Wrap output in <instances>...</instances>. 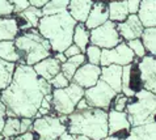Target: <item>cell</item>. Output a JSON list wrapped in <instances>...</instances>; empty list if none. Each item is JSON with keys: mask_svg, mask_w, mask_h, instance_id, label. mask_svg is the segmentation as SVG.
I'll return each mask as SVG.
<instances>
[{"mask_svg": "<svg viewBox=\"0 0 156 140\" xmlns=\"http://www.w3.org/2000/svg\"><path fill=\"white\" fill-rule=\"evenodd\" d=\"M33 119L34 118H20V134L32 130Z\"/></svg>", "mask_w": 156, "mask_h": 140, "instance_id": "8d00e7d4", "label": "cell"}, {"mask_svg": "<svg viewBox=\"0 0 156 140\" xmlns=\"http://www.w3.org/2000/svg\"><path fill=\"white\" fill-rule=\"evenodd\" d=\"M5 111H7L5 105H4L2 101H0V132H2L3 126H4V122H5V118H7Z\"/></svg>", "mask_w": 156, "mask_h": 140, "instance_id": "60d3db41", "label": "cell"}, {"mask_svg": "<svg viewBox=\"0 0 156 140\" xmlns=\"http://www.w3.org/2000/svg\"><path fill=\"white\" fill-rule=\"evenodd\" d=\"M67 131L72 135H84L92 140L108 136V110L88 106L75 109L67 115Z\"/></svg>", "mask_w": 156, "mask_h": 140, "instance_id": "7a4b0ae2", "label": "cell"}, {"mask_svg": "<svg viewBox=\"0 0 156 140\" xmlns=\"http://www.w3.org/2000/svg\"><path fill=\"white\" fill-rule=\"evenodd\" d=\"M16 15H19L30 28H36V29L38 26V23H40V19L43 16L41 8H37V7H33V5H29L27 9H24L20 13H16Z\"/></svg>", "mask_w": 156, "mask_h": 140, "instance_id": "83f0119b", "label": "cell"}, {"mask_svg": "<svg viewBox=\"0 0 156 140\" xmlns=\"http://www.w3.org/2000/svg\"><path fill=\"white\" fill-rule=\"evenodd\" d=\"M125 140H156V122L131 127Z\"/></svg>", "mask_w": 156, "mask_h": 140, "instance_id": "ffe728a7", "label": "cell"}, {"mask_svg": "<svg viewBox=\"0 0 156 140\" xmlns=\"http://www.w3.org/2000/svg\"><path fill=\"white\" fill-rule=\"evenodd\" d=\"M117 92L112 86L105 82L101 79L90 88L84 89V98L88 106L104 109V110H109L113 98L115 97Z\"/></svg>", "mask_w": 156, "mask_h": 140, "instance_id": "ba28073f", "label": "cell"}, {"mask_svg": "<svg viewBox=\"0 0 156 140\" xmlns=\"http://www.w3.org/2000/svg\"><path fill=\"white\" fill-rule=\"evenodd\" d=\"M16 68V63L5 62V60L0 59V93L3 89H5L12 80Z\"/></svg>", "mask_w": 156, "mask_h": 140, "instance_id": "4316f807", "label": "cell"}, {"mask_svg": "<svg viewBox=\"0 0 156 140\" xmlns=\"http://www.w3.org/2000/svg\"><path fill=\"white\" fill-rule=\"evenodd\" d=\"M123 39L121 38L117 24L108 20L106 23L97 26L94 29L89 30V43L94 46H98L100 49H112L121 43Z\"/></svg>", "mask_w": 156, "mask_h": 140, "instance_id": "9c48e42d", "label": "cell"}, {"mask_svg": "<svg viewBox=\"0 0 156 140\" xmlns=\"http://www.w3.org/2000/svg\"><path fill=\"white\" fill-rule=\"evenodd\" d=\"M33 69L40 77L45 79L46 81H50L58 72H60V62L57 60L53 55L40 60L38 63L32 65Z\"/></svg>", "mask_w": 156, "mask_h": 140, "instance_id": "2e32d148", "label": "cell"}, {"mask_svg": "<svg viewBox=\"0 0 156 140\" xmlns=\"http://www.w3.org/2000/svg\"><path fill=\"white\" fill-rule=\"evenodd\" d=\"M109 2H112V0H109Z\"/></svg>", "mask_w": 156, "mask_h": 140, "instance_id": "f907efd6", "label": "cell"}, {"mask_svg": "<svg viewBox=\"0 0 156 140\" xmlns=\"http://www.w3.org/2000/svg\"><path fill=\"white\" fill-rule=\"evenodd\" d=\"M85 107H88V103H87L85 98L83 97V98H81L79 102H77V105H76V109H85Z\"/></svg>", "mask_w": 156, "mask_h": 140, "instance_id": "f6af8a7d", "label": "cell"}, {"mask_svg": "<svg viewBox=\"0 0 156 140\" xmlns=\"http://www.w3.org/2000/svg\"><path fill=\"white\" fill-rule=\"evenodd\" d=\"M131 124L127 119L126 111H117L109 109L108 111V135H117L119 138H126Z\"/></svg>", "mask_w": 156, "mask_h": 140, "instance_id": "4fadbf2b", "label": "cell"}, {"mask_svg": "<svg viewBox=\"0 0 156 140\" xmlns=\"http://www.w3.org/2000/svg\"><path fill=\"white\" fill-rule=\"evenodd\" d=\"M127 100H129V97L125 96L123 93H117L115 97L113 98V101H112L110 109H114V110H117V111H125Z\"/></svg>", "mask_w": 156, "mask_h": 140, "instance_id": "d6a6232c", "label": "cell"}, {"mask_svg": "<svg viewBox=\"0 0 156 140\" xmlns=\"http://www.w3.org/2000/svg\"><path fill=\"white\" fill-rule=\"evenodd\" d=\"M15 46L20 54V63L34 65L40 60L53 55L47 39L43 38L36 28L23 30L15 38Z\"/></svg>", "mask_w": 156, "mask_h": 140, "instance_id": "277c9868", "label": "cell"}, {"mask_svg": "<svg viewBox=\"0 0 156 140\" xmlns=\"http://www.w3.org/2000/svg\"><path fill=\"white\" fill-rule=\"evenodd\" d=\"M72 43H75L81 50V52H84L87 46L89 45V29H87L83 23H77L75 25L72 34Z\"/></svg>", "mask_w": 156, "mask_h": 140, "instance_id": "cb8c5ba5", "label": "cell"}, {"mask_svg": "<svg viewBox=\"0 0 156 140\" xmlns=\"http://www.w3.org/2000/svg\"><path fill=\"white\" fill-rule=\"evenodd\" d=\"M108 11H109V20L115 24L125 21L130 15L126 0H112L108 3Z\"/></svg>", "mask_w": 156, "mask_h": 140, "instance_id": "7402d4cb", "label": "cell"}, {"mask_svg": "<svg viewBox=\"0 0 156 140\" xmlns=\"http://www.w3.org/2000/svg\"><path fill=\"white\" fill-rule=\"evenodd\" d=\"M80 52H81V50L79 49V47H77L75 43H71V45L63 51V54H64L66 58H71V56H75L77 54H80Z\"/></svg>", "mask_w": 156, "mask_h": 140, "instance_id": "f35d334b", "label": "cell"}, {"mask_svg": "<svg viewBox=\"0 0 156 140\" xmlns=\"http://www.w3.org/2000/svg\"><path fill=\"white\" fill-rule=\"evenodd\" d=\"M155 122H156V117H155Z\"/></svg>", "mask_w": 156, "mask_h": 140, "instance_id": "681fc988", "label": "cell"}, {"mask_svg": "<svg viewBox=\"0 0 156 140\" xmlns=\"http://www.w3.org/2000/svg\"><path fill=\"white\" fill-rule=\"evenodd\" d=\"M140 39H142L143 45H144L146 51L148 52L150 55H152L156 58V26L144 28Z\"/></svg>", "mask_w": 156, "mask_h": 140, "instance_id": "f1b7e54d", "label": "cell"}, {"mask_svg": "<svg viewBox=\"0 0 156 140\" xmlns=\"http://www.w3.org/2000/svg\"><path fill=\"white\" fill-rule=\"evenodd\" d=\"M9 2L12 3V5L15 8V15L16 13L23 12L24 9H27V8L30 5L29 0H9Z\"/></svg>", "mask_w": 156, "mask_h": 140, "instance_id": "d590c367", "label": "cell"}, {"mask_svg": "<svg viewBox=\"0 0 156 140\" xmlns=\"http://www.w3.org/2000/svg\"><path fill=\"white\" fill-rule=\"evenodd\" d=\"M19 33L20 28L15 16L0 17V41H15Z\"/></svg>", "mask_w": 156, "mask_h": 140, "instance_id": "44dd1931", "label": "cell"}, {"mask_svg": "<svg viewBox=\"0 0 156 140\" xmlns=\"http://www.w3.org/2000/svg\"><path fill=\"white\" fill-rule=\"evenodd\" d=\"M51 90L50 82L38 76L32 65L16 63L9 85L0 93V101L7 107V117L36 118L42 98Z\"/></svg>", "mask_w": 156, "mask_h": 140, "instance_id": "6da1fadb", "label": "cell"}, {"mask_svg": "<svg viewBox=\"0 0 156 140\" xmlns=\"http://www.w3.org/2000/svg\"><path fill=\"white\" fill-rule=\"evenodd\" d=\"M2 139H3V138H2V135H0V140H2Z\"/></svg>", "mask_w": 156, "mask_h": 140, "instance_id": "c3c4849f", "label": "cell"}, {"mask_svg": "<svg viewBox=\"0 0 156 140\" xmlns=\"http://www.w3.org/2000/svg\"><path fill=\"white\" fill-rule=\"evenodd\" d=\"M109 20V11H108V3H93L92 9H90L88 17L85 20V28L87 29H94L97 26L102 25L104 23Z\"/></svg>", "mask_w": 156, "mask_h": 140, "instance_id": "9a60e30c", "label": "cell"}, {"mask_svg": "<svg viewBox=\"0 0 156 140\" xmlns=\"http://www.w3.org/2000/svg\"><path fill=\"white\" fill-rule=\"evenodd\" d=\"M2 140H3V139H2Z\"/></svg>", "mask_w": 156, "mask_h": 140, "instance_id": "816d5d0a", "label": "cell"}, {"mask_svg": "<svg viewBox=\"0 0 156 140\" xmlns=\"http://www.w3.org/2000/svg\"><path fill=\"white\" fill-rule=\"evenodd\" d=\"M75 136H76V140H92L88 136H84V135H75Z\"/></svg>", "mask_w": 156, "mask_h": 140, "instance_id": "7dc6e473", "label": "cell"}, {"mask_svg": "<svg viewBox=\"0 0 156 140\" xmlns=\"http://www.w3.org/2000/svg\"><path fill=\"white\" fill-rule=\"evenodd\" d=\"M93 5V0H70L67 12L72 16L76 23H85L90 9Z\"/></svg>", "mask_w": 156, "mask_h": 140, "instance_id": "ac0fdd59", "label": "cell"}, {"mask_svg": "<svg viewBox=\"0 0 156 140\" xmlns=\"http://www.w3.org/2000/svg\"><path fill=\"white\" fill-rule=\"evenodd\" d=\"M100 79L108 82L117 93H121V90H122V65H104V67H101Z\"/></svg>", "mask_w": 156, "mask_h": 140, "instance_id": "e0dca14e", "label": "cell"}, {"mask_svg": "<svg viewBox=\"0 0 156 140\" xmlns=\"http://www.w3.org/2000/svg\"><path fill=\"white\" fill-rule=\"evenodd\" d=\"M77 23L72 16L66 12L57 15L42 16L38 23L37 30L41 36L47 39L51 47V52H63L72 43L73 29Z\"/></svg>", "mask_w": 156, "mask_h": 140, "instance_id": "3957f363", "label": "cell"}, {"mask_svg": "<svg viewBox=\"0 0 156 140\" xmlns=\"http://www.w3.org/2000/svg\"><path fill=\"white\" fill-rule=\"evenodd\" d=\"M57 140H76V136L75 135H72V134H70L68 131H64V132L60 135Z\"/></svg>", "mask_w": 156, "mask_h": 140, "instance_id": "b9f144b4", "label": "cell"}, {"mask_svg": "<svg viewBox=\"0 0 156 140\" xmlns=\"http://www.w3.org/2000/svg\"><path fill=\"white\" fill-rule=\"evenodd\" d=\"M126 3L130 15H136L140 7V0H126Z\"/></svg>", "mask_w": 156, "mask_h": 140, "instance_id": "74e56055", "label": "cell"}, {"mask_svg": "<svg viewBox=\"0 0 156 140\" xmlns=\"http://www.w3.org/2000/svg\"><path fill=\"white\" fill-rule=\"evenodd\" d=\"M0 59L11 63H20V54L15 41H0Z\"/></svg>", "mask_w": 156, "mask_h": 140, "instance_id": "d4e9b609", "label": "cell"}, {"mask_svg": "<svg viewBox=\"0 0 156 140\" xmlns=\"http://www.w3.org/2000/svg\"><path fill=\"white\" fill-rule=\"evenodd\" d=\"M136 15L144 28L156 26V0H140Z\"/></svg>", "mask_w": 156, "mask_h": 140, "instance_id": "d6986e66", "label": "cell"}, {"mask_svg": "<svg viewBox=\"0 0 156 140\" xmlns=\"http://www.w3.org/2000/svg\"><path fill=\"white\" fill-rule=\"evenodd\" d=\"M87 62L85 54L84 52H80L75 56H71V58H67V60L64 63L60 64V72L66 76L68 80H72V76L75 75L76 69L80 67L81 64H84Z\"/></svg>", "mask_w": 156, "mask_h": 140, "instance_id": "603a6c76", "label": "cell"}, {"mask_svg": "<svg viewBox=\"0 0 156 140\" xmlns=\"http://www.w3.org/2000/svg\"><path fill=\"white\" fill-rule=\"evenodd\" d=\"M20 134V118L19 117H7L5 122H4L3 130L0 135H2L3 140L12 139Z\"/></svg>", "mask_w": 156, "mask_h": 140, "instance_id": "484cf974", "label": "cell"}, {"mask_svg": "<svg viewBox=\"0 0 156 140\" xmlns=\"http://www.w3.org/2000/svg\"><path fill=\"white\" fill-rule=\"evenodd\" d=\"M49 82H50V85L53 86V89H59V88H66L71 81L68 80V79L64 76L62 72H58Z\"/></svg>", "mask_w": 156, "mask_h": 140, "instance_id": "836d02e7", "label": "cell"}, {"mask_svg": "<svg viewBox=\"0 0 156 140\" xmlns=\"http://www.w3.org/2000/svg\"><path fill=\"white\" fill-rule=\"evenodd\" d=\"M102 140H125V138H119V136H117V135H108V136H105Z\"/></svg>", "mask_w": 156, "mask_h": 140, "instance_id": "bcb514c9", "label": "cell"}, {"mask_svg": "<svg viewBox=\"0 0 156 140\" xmlns=\"http://www.w3.org/2000/svg\"><path fill=\"white\" fill-rule=\"evenodd\" d=\"M84 54H85V58H87V62H88V63L100 65V59H101V49H100L98 46H94V45H90V43H89V45L87 46Z\"/></svg>", "mask_w": 156, "mask_h": 140, "instance_id": "4dcf8cb0", "label": "cell"}, {"mask_svg": "<svg viewBox=\"0 0 156 140\" xmlns=\"http://www.w3.org/2000/svg\"><path fill=\"white\" fill-rule=\"evenodd\" d=\"M53 56H54V58L57 59V60H59V62H60V64H62V63H64V62H66V60H67V58H66V56H64V54H63V52H54V54H53Z\"/></svg>", "mask_w": 156, "mask_h": 140, "instance_id": "ee69618b", "label": "cell"}, {"mask_svg": "<svg viewBox=\"0 0 156 140\" xmlns=\"http://www.w3.org/2000/svg\"><path fill=\"white\" fill-rule=\"evenodd\" d=\"M126 45L131 49V51L134 52L135 58L142 59L144 55H147V51L144 49V45H143L140 38H135V39H130V41H126Z\"/></svg>", "mask_w": 156, "mask_h": 140, "instance_id": "1f68e13d", "label": "cell"}, {"mask_svg": "<svg viewBox=\"0 0 156 140\" xmlns=\"http://www.w3.org/2000/svg\"><path fill=\"white\" fill-rule=\"evenodd\" d=\"M125 111L131 127L151 123L156 117V94L143 88L139 89L134 97H129Z\"/></svg>", "mask_w": 156, "mask_h": 140, "instance_id": "5b68a950", "label": "cell"}, {"mask_svg": "<svg viewBox=\"0 0 156 140\" xmlns=\"http://www.w3.org/2000/svg\"><path fill=\"white\" fill-rule=\"evenodd\" d=\"M100 75H101V65L92 64L85 62L84 64H81L79 68L76 69L75 75L72 76V82L80 85L81 88H90L98 81Z\"/></svg>", "mask_w": 156, "mask_h": 140, "instance_id": "7c38bea8", "label": "cell"}, {"mask_svg": "<svg viewBox=\"0 0 156 140\" xmlns=\"http://www.w3.org/2000/svg\"><path fill=\"white\" fill-rule=\"evenodd\" d=\"M9 140H36V135H34V132L30 130V131H27V132L19 134L17 136L12 138Z\"/></svg>", "mask_w": 156, "mask_h": 140, "instance_id": "ab89813d", "label": "cell"}, {"mask_svg": "<svg viewBox=\"0 0 156 140\" xmlns=\"http://www.w3.org/2000/svg\"><path fill=\"white\" fill-rule=\"evenodd\" d=\"M135 60V55L131 51V49L126 45V42L122 41L117 46L112 49H102L101 50V59H100V65H109V64H117V65H126Z\"/></svg>", "mask_w": 156, "mask_h": 140, "instance_id": "30bf717a", "label": "cell"}, {"mask_svg": "<svg viewBox=\"0 0 156 140\" xmlns=\"http://www.w3.org/2000/svg\"><path fill=\"white\" fill-rule=\"evenodd\" d=\"M117 30H118L121 38L126 42L130 39L140 38L143 30H144V26L140 23L138 15H129L125 21L117 24Z\"/></svg>", "mask_w": 156, "mask_h": 140, "instance_id": "5bb4252c", "label": "cell"}, {"mask_svg": "<svg viewBox=\"0 0 156 140\" xmlns=\"http://www.w3.org/2000/svg\"><path fill=\"white\" fill-rule=\"evenodd\" d=\"M140 73L142 88L156 94V58L152 55H144L138 62Z\"/></svg>", "mask_w": 156, "mask_h": 140, "instance_id": "8fae6325", "label": "cell"}, {"mask_svg": "<svg viewBox=\"0 0 156 140\" xmlns=\"http://www.w3.org/2000/svg\"><path fill=\"white\" fill-rule=\"evenodd\" d=\"M68 3L70 0H49L45 5L41 8L43 16H50V15H57L67 11Z\"/></svg>", "mask_w": 156, "mask_h": 140, "instance_id": "f546056e", "label": "cell"}, {"mask_svg": "<svg viewBox=\"0 0 156 140\" xmlns=\"http://www.w3.org/2000/svg\"><path fill=\"white\" fill-rule=\"evenodd\" d=\"M32 131L38 140H57L64 131L67 126L60 119V115L47 114L33 119Z\"/></svg>", "mask_w": 156, "mask_h": 140, "instance_id": "52a82bcc", "label": "cell"}, {"mask_svg": "<svg viewBox=\"0 0 156 140\" xmlns=\"http://www.w3.org/2000/svg\"><path fill=\"white\" fill-rule=\"evenodd\" d=\"M47 2H49V0H29V4L33 7H37V8H42Z\"/></svg>", "mask_w": 156, "mask_h": 140, "instance_id": "7bdbcfd3", "label": "cell"}, {"mask_svg": "<svg viewBox=\"0 0 156 140\" xmlns=\"http://www.w3.org/2000/svg\"><path fill=\"white\" fill-rule=\"evenodd\" d=\"M15 15V8L9 0H0V17H11Z\"/></svg>", "mask_w": 156, "mask_h": 140, "instance_id": "e575fe53", "label": "cell"}, {"mask_svg": "<svg viewBox=\"0 0 156 140\" xmlns=\"http://www.w3.org/2000/svg\"><path fill=\"white\" fill-rule=\"evenodd\" d=\"M84 97V88L70 82L66 88L51 90V105L57 115H70L76 109L77 102Z\"/></svg>", "mask_w": 156, "mask_h": 140, "instance_id": "8992f818", "label": "cell"}]
</instances>
